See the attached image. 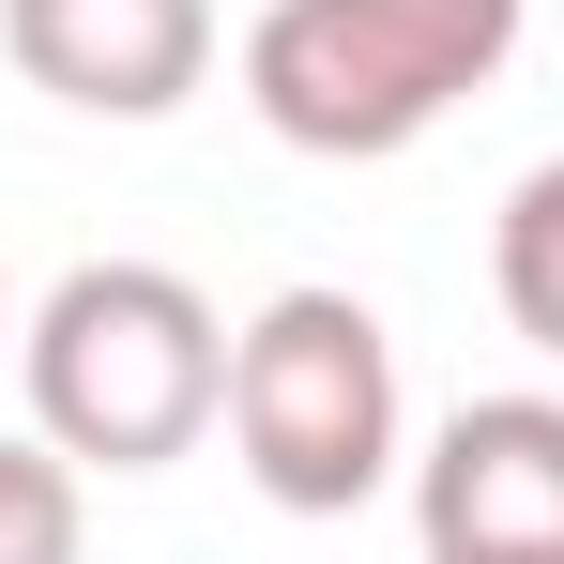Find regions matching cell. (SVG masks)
<instances>
[{
    "label": "cell",
    "mask_w": 564,
    "mask_h": 564,
    "mask_svg": "<svg viewBox=\"0 0 564 564\" xmlns=\"http://www.w3.org/2000/svg\"><path fill=\"white\" fill-rule=\"evenodd\" d=\"M0 351H15V290H0Z\"/></svg>",
    "instance_id": "obj_9"
},
{
    "label": "cell",
    "mask_w": 564,
    "mask_h": 564,
    "mask_svg": "<svg viewBox=\"0 0 564 564\" xmlns=\"http://www.w3.org/2000/svg\"><path fill=\"white\" fill-rule=\"evenodd\" d=\"M93 503H77V458L46 427H0V564H77Z\"/></svg>",
    "instance_id": "obj_7"
},
{
    "label": "cell",
    "mask_w": 564,
    "mask_h": 564,
    "mask_svg": "<svg viewBox=\"0 0 564 564\" xmlns=\"http://www.w3.org/2000/svg\"><path fill=\"white\" fill-rule=\"evenodd\" d=\"M0 62L93 122H169L214 77V0H0Z\"/></svg>",
    "instance_id": "obj_5"
},
{
    "label": "cell",
    "mask_w": 564,
    "mask_h": 564,
    "mask_svg": "<svg viewBox=\"0 0 564 564\" xmlns=\"http://www.w3.org/2000/svg\"><path fill=\"white\" fill-rule=\"evenodd\" d=\"M488 564H564V550H488Z\"/></svg>",
    "instance_id": "obj_8"
},
{
    "label": "cell",
    "mask_w": 564,
    "mask_h": 564,
    "mask_svg": "<svg viewBox=\"0 0 564 564\" xmlns=\"http://www.w3.org/2000/svg\"><path fill=\"white\" fill-rule=\"evenodd\" d=\"M412 534L427 564L564 550V397H458L412 458Z\"/></svg>",
    "instance_id": "obj_4"
},
{
    "label": "cell",
    "mask_w": 564,
    "mask_h": 564,
    "mask_svg": "<svg viewBox=\"0 0 564 564\" xmlns=\"http://www.w3.org/2000/svg\"><path fill=\"white\" fill-rule=\"evenodd\" d=\"M15 381L77 473H169L229 427V321L169 260H77L15 321Z\"/></svg>",
    "instance_id": "obj_1"
},
{
    "label": "cell",
    "mask_w": 564,
    "mask_h": 564,
    "mask_svg": "<svg viewBox=\"0 0 564 564\" xmlns=\"http://www.w3.org/2000/svg\"><path fill=\"white\" fill-rule=\"evenodd\" d=\"M534 0H260L245 15V107L321 169H381L443 138L503 62Z\"/></svg>",
    "instance_id": "obj_2"
},
{
    "label": "cell",
    "mask_w": 564,
    "mask_h": 564,
    "mask_svg": "<svg viewBox=\"0 0 564 564\" xmlns=\"http://www.w3.org/2000/svg\"><path fill=\"white\" fill-rule=\"evenodd\" d=\"M397 336H381L367 290H275L245 336H229V458L275 519H351L397 488Z\"/></svg>",
    "instance_id": "obj_3"
},
{
    "label": "cell",
    "mask_w": 564,
    "mask_h": 564,
    "mask_svg": "<svg viewBox=\"0 0 564 564\" xmlns=\"http://www.w3.org/2000/svg\"><path fill=\"white\" fill-rule=\"evenodd\" d=\"M488 290H503V336H534L564 367V153H534L503 214H488Z\"/></svg>",
    "instance_id": "obj_6"
}]
</instances>
